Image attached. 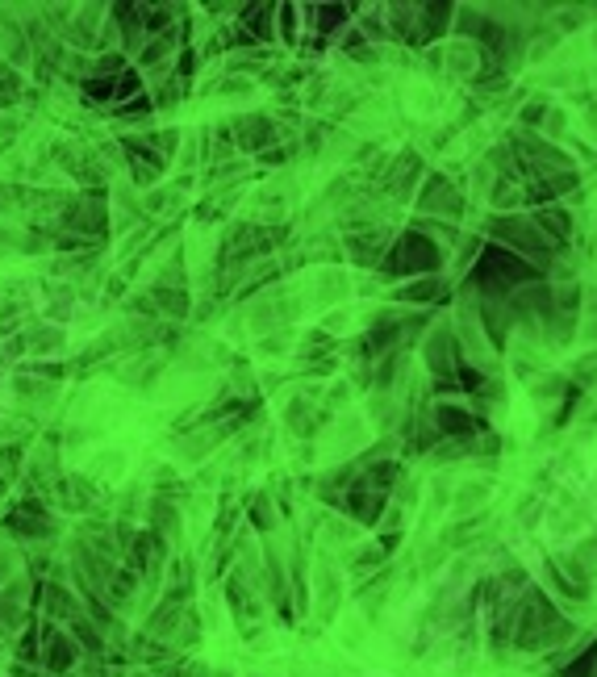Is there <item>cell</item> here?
Segmentation results:
<instances>
[{"label": "cell", "mask_w": 597, "mask_h": 677, "mask_svg": "<svg viewBox=\"0 0 597 677\" xmlns=\"http://www.w3.org/2000/svg\"><path fill=\"white\" fill-rule=\"evenodd\" d=\"M13 92H17V80H0V105H5Z\"/></svg>", "instance_id": "cell-2"}, {"label": "cell", "mask_w": 597, "mask_h": 677, "mask_svg": "<svg viewBox=\"0 0 597 677\" xmlns=\"http://www.w3.org/2000/svg\"><path fill=\"white\" fill-rule=\"evenodd\" d=\"M71 661H76V644H71L59 627H51V632H46V665H51V669H67Z\"/></svg>", "instance_id": "cell-1"}]
</instances>
